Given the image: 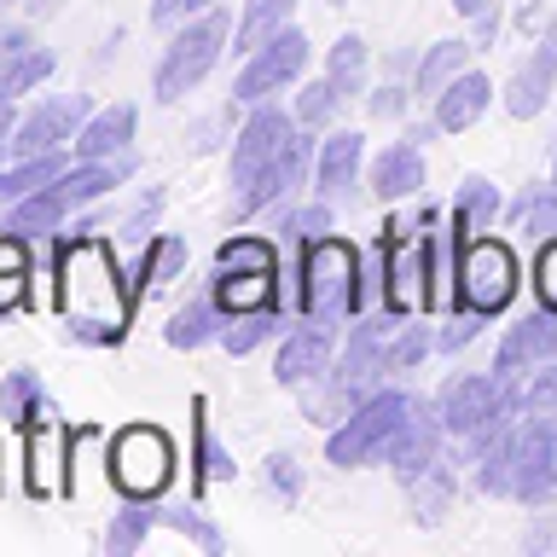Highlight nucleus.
Returning <instances> with one entry per match:
<instances>
[{"mask_svg":"<svg viewBox=\"0 0 557 557\" xmlns=\"http://www.w3.org/2000/svg\"><path fill=\"white\" fill-rule=\"evenodd\" d=\"M447 215L435 209L430 198H407V203H389V215H383V244H407V238H424L430 226H442Z\"/></svg>","mask_w":557,"mask_h":557,"instance_id":"c03bdc74","label":"nucleus"},{"mask_svg":"<svg viewBox=\"0 0 557 557\" xmlns=\"http://www.w3.org/2000/svg\"><path fill=\"white\" fill-rule=\"evenodd\" d=\"M383 308H395V313H430V256H424V238L383 244Z\"/></svg>","mask_w":557,"mask_h":557,"instance_id":"6ab92c4d","label":"nucleus"},{"mask_svg":"<svg viewBox=\"0 0 557 557\" xmlns=\"http://www.w3.org/2000/svg\"><path fill=\"white\" fill-rule=\"evenodd\" d=\"M17 111H24L17 99H0V157H7V163H12V128H17Z\"/></svg>","mask_w":557,"mask_h":557,"instance_id":"5fc2aeb1","label":"nucleus"},{"mask_svg":"<svg viewBox=\"0 0 557 557\" xmlns=\"http://www.w3.org/2000/svg\"><path fill=\"white\" fill-rule=\"evenodd\" d=\"M221 325H226V308L215 302V290H209V278L198 290H186V302L169 308L163 320V343L174 355H198V348H215L221 343Z\"/></svg>","mask_w":557,"mask_h":557,"instance_id":"412c9836","label":"nucleus"},{"mask_svg":"<svg viewBox=\"0 0 557 557\" xmlns=\"http://www.w3.org/2000/svg\"><path fill=\"white\" fill-rule=\"evenodd\" d=\"M534 296H540V308H552L557 313V238H540V250H534Z\"/></svg>","mask_w":557,"mask_h":557,"instance_id":"09e8293b","label":"nucleus"},{"mask_svg":"<svg viewBox=\"0 0 557 557\" xmlns=\"http://www.w3.org/2000/svg\"><path fill=\"white\" fill-rule=\"evenodd\" d=\"M285 325H290V313L285 308H250V313H233V320L221 325V355H233V360H250L256 348H268L285 337Z\"/></svg>","mask_w":557,"mask_h":557,"instance_id":"473e14b6","label":"nucleus"},{"mask_svg":"<svg viewBox=\"0 0 557 557\" xmlns=\"http://www.w3.org/2000/svg\"><path fill=\"white\" fill-rule=\"evenodd\" d=\"M163 529L181 534L186 546H198L203 557H221L226 552V534L215 529V517L203 511L198 494H191V499H163Z\"/></svg>","mask_w":557,"mask_h":557,"instance_id":"58836bf2","label":"nucleus"},{"mask_svg":"<svg viewBox=\"0 0 557 557\" xmlns=\"http://www.w3.org/2000/svg\"><path fill=\"white\" fill-rule=\"evenodd\" d=\"M482 325H487V313H476V308H447L442 325H435V355H465V348L482 337Z\"/></svg>","mask_w":557,"mask_h":557,"instance_id":"49530a36","label":"nucleus"},{"mask_svg":"<svg viewBox=\"0 0 557 557\" xmlns=\"http://www.w3.org/2000/svg\"><path fill=\"white\" fill-rule=\"evenodd\" d=\"M435 355V325H430V313H412V320H400V331L389 337V377H412L418 366H424Z\"/></svg>","mask_w":557,"mask_h":557,"instance_id":"79ce46f5","label":"nucleus"},{"mask_svg":"<svg viewBox=\"0 0 557 557\" xmlns=\"http://www.w3.org/2000/svg\"><path fill=\"white\" fill-rule=\"evenodd\" d=\"M505 221V191L487 181V174H465L459 191H453V209H447V226L459 238H476V233H494Z\"/></svg>","mask_w":557,"mask_h":557,"instance_id":"bb28decb","label":"nucleus"},{"mask_svg":"<svg viewBox=\"0 0 557 557\" xmlns=\"http://www.w3.org/2000/svg\"><path fill=\"white\" fill-rule=\"evenodd\" d=\"M29 302V268H0V313H17Z\"/></svg>","mask_w":557,"mask_h":557,"instance_id":"3c124183","label":"nucleus"},{"mask_svg":"<svg viewBox=\"0 0 557 557\" xmlns=\"http://www.w3.org/2000/svg\"><path fill=\"white\" fill-rule=\"evenodd\" d=\"M511 499L529 511L557 505V424L552 418H522L517 424V476H511Z\"/></svg>","mask_w":557,"mask_h":557,"instance_id":"f8f14e48","label":"nucleus"},{"mask_svg":"<svg viewBox=\"0 0 557 557\" xmlns=\"http://www.w3.org/2000/svg\"><path fill=\"white\" fill-rule=\"evenodd\" d=\"M529 552H546V546H557V517H540L534 529H529V540H522Z\"/></svg>","mask_w":557,"mask_h":557,"instance_id":"6e6d98bb","label":"nucleus"},{"mask_svg":"<svg viewBox=\"0 0 557 557\" xmlns=\"http://www.w3.org/2000/svg\"><path fill=\"white\" fill-rule=\"evenodd\" d=\"M447 424H442V412H435V395H412V412H407V424H400V435L389 442V459H383V470L407 487L418 482L424 470L447 453Z\"/></svg>","mask_w":557,"mask_h":557,"instance_id":"2eb2a0df","label":"nucleus"},{"mask_svg":"<svg viewBox=\"0 0 557 557\" xmlns=\"http://www.w3.org/2000/svg\"><path fill=\"white\" fill-rule=\"evenodd\" d=\"M209 268H226V273H285L290 256L285 244H278L273 233H233L215 244V261Z\"/></svg>","mask_w":557,"mask_h":557,"instance_id":"7c9ffc66","label":"nucleus"},{"mask_svg":"<svg viewBox=\"0 0 557 557\" xmlns=\"http://www.w3.org/2000/svg\"><path fill=\"white\" fill-rule=\"evenodd\" d=\"M348 104H355V99H348L343 87L325 76V70H320V76H302V82L290 87V111H296V122H302L308 134H325V128H337Z\"/></svg>","mask_w":557,"mask_h":557,"instance_id":"2f4dec72","label":"nucleus"},{"mask_svg":"<svg viewBox=\"0 0 557 557\" xmlns=\"http://www.w3.org/2000/svg\"><path fill=\"white\" fill-rule=\"evenodd\" d=\"M325 76L337 82L348 99H366V87H372V47H366V35L343 29L337 41L325 47Z\"/></svg>","mask_w":557,"mask_h":557,"instance_id":"e433bc0d","label":"nucleus"},{"mask_svg":"<svg viewBox=\"0 0 557 557\" xmlns=\"http://www.w3.org/2000/svg\"><path fill=\"white\" fill-rule=\"evenodd\" d=\"M64 7H70V0H24L29 17H52V12H64Z\"/></svg>","mask_w":557,"mask_h":557,"instance_id":"bf43d9fd","label":"nucleus"},{"mask_svg":"<svg viewBox=\"0 0 557 557\" xmlns=\"http://www.w3.org/2000/svg\"><path fill=\"white\" fill-rule=\"evenodd\" d=\"M186 476H191V494H209L215 482H233L238 476V459L233 447L215 442V418H209V395H191V453H186Z\"/></svg>","mask_w":557,"mask_h":557,"instance_id":"b1692460","label":"nucleus"},{"mask_svg":"<svg viewBox=\"0 0 557 557\" xmlns=\"http://www.w3.org/2000/svg\"><path fill=\"white\" fill-rule=\"evenodd\" d=\"M499 99V87H494V76H487V70H459V76H453L442 94L430 99V116L442 122V134H470L476 128V122L487 116V104Z\"/></svg>","mask_w":557,"mask_h":557,"instance_id":"5701e85b","label":"nucleus"},{"mask_svg":"<svg viewBox=\"0 0 557 557\" xmlns=\"http://www.w3.org/2000/svg\"><path fill=\"white\" fill-rule=\"evenodd\" d=\"M366 186H372V198L389 209V203H407V198H424L430 186V163H424V146L418 139H389V146H377L366 157Z\"/></svg>","mask_w":557,"mask_h":557,"instance_id":"f3484780","label":"nucleus"},{"mask_svg":"<svg viewBox=\"0 0 557 557\" xmlns=\"http://www.w3.org/2000/svg\"><path fill=\"white\" fill-rule=\"evenodd\" d=\"M313 151H320V134H296L285 151L273 157L268 169L256 174L250 186H238V191H226V221L233 226H250L261 215H278L285 203H296L302 191L313 186Z\"/></svg>","mask_w":557,"mask_h":557,"instance_id":"423d86ee","label":"nucleus"},{"mask_svg":"<svg viewBox=\"0 0 557 557\" xmlns=\"http://www.w3.org/2000/svg\"><path fill=\"white\" fill-rule=\"evenodd\" d=\"M552 181H557V146H552Z\"/></svg>","mask_w":557,"mask_h":557,"instance_id":"e2e57ef3","label":"nucleus"},{"mask_svg":"<svg viewBox=\"0 0 557 557\" xmlns=\"http://www.w3.org/2000/svg\"><path fill=\"white\" fill-rule=\"evenodd\" d=\"M278 278L285 273H226V268H209V290L215 302L233 313H250V308H278Z\"/></svg>","mask_w":557,"mask_h":557,"instance_id":"72a5a7b5","label":"nucleus"},{"mask_svg":"<svg viewBox=\"0 0 557 557\" xmlns=\"http://www.w3.org/2000/svg\"><path fill=\"white\" fill-rule=\"evenodd\" d=\"M400 134L418 139V146H435V139H442V122H435V116H418V122H407Z\"/></svg>","mask_w":557,"mask_h":557,"instance_id":"4d7b16f0","label":"nucleus"},{"mask_svg":"<svg viewBox=\"0 0 557 557\" xmlns=\"http://www.w3.org/2000/svg\"><path fill=\"white\" fill-rule=\"evenodd\" d=\"M412 82H377V87H366V99H360V111L372 116V122H407V111H412Z\"/></svg>","mask_w":557,"mask_h":557,"instance_id":"de8ad7c7","label":"nucleus"},{"mask_svg":"<svg viewBox=\"0 0 557 557\" xmlns=\"http://www.w3.org/2000/svg\"><path fill=\"white\" fill-rule=\"evenodd\" d=\"M412 395L407 383H383L377 395H366L355 412L343 418V424L325 430V465L331 470H372L389 459V442L400 435V424H407L412 412Z\"/></svg>","mask_w":557,"mask_h":557,"instance_id":"20e7f679","label":"nucleus"},{"mask_svg":"<svg viewBox=\"0 0 557 557\" xmlns=\"http://www.w3.org/2000/svg\"><path fill=\"white\" fill-rule=\"evenodd\" d=\"M261 494H268L278 511L302 505V494H308V470H302V459H296L290 447H273L268 459H261Z\"/></svg>","mask_w":557,"mask_h":557,"instance_id":"a19ab883","label":"nucleus"},{"mask_svg":"<svg viewBox=\"0 0 557 557\" xmlns=\"http://www.w3.org/2000/svg\"><path fill=\"white\" fill-rule=\"evenodd\" d=\"M268 221H273V238L285 244V256H302L308 244H320V238L337 233V203H331V198H296V203H285Z\"/></svg>","mask_w":557,"mask_h":557,"instance_id":"cd10ccee","label":"nucleus"},{"mask_svg":"<svg viewBox=\"0 0 557 557\" xmlns=\"http://www.w3.org/2000/svg\"><path fill=\"white\" fill-rule=\"evenodd\" d=\"M459 476H465V459H459V447L447 442L442 459H435L418 482H407V517H412V529H442L447 511H453V499H459Z\"/></svg>","mask_w":557,"mask_h":557,"instance_id":"4be33fe9","label":"nucleus"},{"mask_svg":"<svg viewBox=\"0 0 557 557\" xmlns=\"http://www.w3.org/2000/svg\"><path fill=\"white\" fill-rule=\"evenodd\" d=\"M505 221H511L517 233H529L534 244H540V238H557V181L517 186L511 203H505Z\"/></svg>","mask_w":557,"mask_h":557,"instance_id":"c9c22d12","label":"nucleus"},{"mask_svg":"<svg viewBox=\"0 0 557 557\" xmlns=\"http://www.w3.org/2000/svg\"><path fill=\"white\" fill-rule=\"evenodd\" d=\"M470 52H476V41L470 35H442V41H430V47H418V64H412V94L418 99H435L442 87L459 76V70H470Z\"/></svg>","mask_w":557,"mask_h":557,"instance_id":"c756f323","label":"nucleus"},{"mask_svg":"<svg viewBox=\"0 0 557 557\" xmlns=\"http://www.w3.org/2000/svg\"><path fill=\"white\" fill-rule=\"evenodd\" d=\"M52 308L70 331V343L82 348H116L134 325V290L128 273L116 268L111 244L99 238H76V244H52Z\"/></svg>","mask_w":557,"mask_h":557,"instance_id":"f257e3e1","label":"nucleus"},{"mask_svg":"<svg viewBox=\"0 0 557 557\" xmlns=\"http://www.w3.org/2000/svg\"><path fill=\"white\" fill-rule=\"evenodd\" d=\"M209 7H221V0H151V29H181L186 24V17H198V12H209Z\"/></svg>","mask_w":557,"mask_h":557,"instance_id":"8fccbe9b","label":"nucleus"},{"mask_svg":"<svg viewBox=\"0 0 557 557\" xmlns=\"http://www.w3.org/2000/svg\"><path fill=\"white\" fill-rule=\"evenodd\" d=\"M174 470H181V453L163 424H122L104 442V476L122 499H163L174 487Z\"/></svg>","mask_w":557,"mask_h":557,"instance_id":"39448f33","label":"nucleus"},{"mask_svg":"<svg viewBox=\"0 0 557 557\" xmlns=\"http://www.w3.org/2000/svg\"><path fill=\"white\" fill-rule=\"evenodd\" d=\"M499 24H505V12H499V7H487V12H476V17L465 24V35L476 41V52H487V47L499 41Z\"/></svg>","mask_w":557,"mask_h":557,"instance_id":"603ef678","label":"nucleus"},{"mask_svg":"<svg viewBox=\"0 0 557 557\" xmlns=\"http://www.w3.org/2000/svg\"><path fill=\"white\" fill-rule=\"evenodd\" d=\"M366 181V134L337 122V128L320 134V151H313V198H331V203H348Z\"/></svg>","mask_w":557,"mask_h":557,"instance_id":"dca6fc26","label":"nucleus"},{"mask_svg":"<svg viewBox=\"0 0 557 557\" xmlns=\"http://www.w3.org/2000/svg\"><path fill=\"white\" fill-rule=\"evenodd\" d=\"M139 146V104L134 99H116V104H99L94 116L82 122V134H76V157H122V151H134Z\"/></svg>","mask_w":557,"mask_h":557,"instance_id":"a878e982","label":"nucleus"},{"mask_svg":"<svg viewBox=\"0 0 557 557\" xmlns=\"http://www.w3.org/2000/svg\"><path fill=\"white\" fill-rule=\"evenodd\" d=\"M325 7H348V0H325Z\"/></svg>","mask_w":557,"mask_h":557,"instance_id":"0e129e2a","label":"nucleus"},{"mask_svg":"<svg viewBox=\"0 0 557 557\" xmlns=\"http://www.w3.org/2000/svg\"><path fill=\"white\" fill-rule=\"evenodd\" d=\"M546 360H557V313L552 308H534V313H522V320H511L499 331V343H494V372L499 377H529Z\"/></svg>","mask_w":557,"mask_h":557,"instance_id":"a211bd4d","label":"nucleus"},{"mask_svg":"<svg viewBox=\"0 0 557 557\" xmlns=\"http://www.w3.org/2000/svg\"><path fill=\"white\" fill-rule=\"evenodd\" d=\"M308 64H313L308 29H302V24L278 29V35H268L256 52H244V59H238V70H233V99H238V104H261V99L290 94V87L308 76Z\"/></svg>","mask_w":557,"mask_h":557,"instance_id":"6e6552de","label":"nucleus"},{"mask_svg":"<svg viewBox=\"0 0 557 557\" xmlns=\"http://www.w3.org/2000/svg\"><path fill=\"white\" fill-rule=\"evenodd\" d=\"M233 24L238 17L226 12V0H221V7L186 17L181 29H169L163 52H157V64H151V99L157 104H186L198 94V87L215 76V64L226 59V47H233Z\"/></svg>","mask_w":557,"mask_h":557,"instance_id":"7ed1b4c3","label":"nucleus"},{"mask_svg":"<svg viewBox=\"0 0 557 557\" xmlns=\"http://www.w3.org/2000/svg\"><path fill=\"white\" fill-rule=\"evenodd\" d=\"M24 494L29 499H52L64 494V470H70V430L59 424V412H52V400L41 412L29 418L24 430Z\"/></svg>","mask_w":557,"mask_h":557,"instance_id":"4468645a","label":"nucleus"},{"mask_svg":"<svg viewBox=\"0 0 557 557\" xmlns=\"http://www.w3.org/2000/svg\"><path fill=\"white\" fill-rule=\"evenodd\" d=\"M447 7H453V12H459L465 24H470V17H476V12H487V7H499V0H447Z\"/></svg>","mask_w":557,"mask_h":557,"instance_id":"13d9d810","label":"nucleus"},{"mask_svg":"<svg viewBox=\"0 0 557 557\" xmlns=\"http://www.w3.org/2000/svg\"><path fill=\"white\" fill-rule=\"evenodd\" d=\"M0 494H7V453H0Z\"/></svg>","mask_w":557,"mask_h":557,"instance_id":"052dcab7","label":"nucleus"},{"mask_svg":"<svg viewBox=\"0 0 557 557\" xmlns=\"http://www.w3.org/2000/svg\"><path fill=\"white\" fill-rule=\"evenodd\" d=\"M337 348H343V331L337 325H325V320H290L285 337H278V348H273V383L296 395L302 383H313L331 360H337Z\"/></svg>","mask_w":557,"mask_h":557,"instance_id":"ddd939ff","label":"nucleus"},{"mask_svg":"<svg viewBox=\"0 0 557 557\" xmlns=\"http://www.w3.org/2000/svg\"><path fill=\"white\" fill-rule=\"evenodd\" d=\"M94 116L87 94H41L35 104L17 111L12 128V157H47V151H70L82 134V122Z\"/></svg>","mask_w":557,"mask_h":557,"instance_id":"9b49d317","label":"nucleus"},{"mask_svg":"<svg viewBox=\"0 0 557 557\" xmlns=\"http://www.w3.org/2000/svg\"><path fill=\"white\" fill-rule=\"evenodd\" d=\"M70 215H76V209L64 203V191H59V181L52 186H41V191H29V198H17V203H7L0 209V233L7 238H24V244H52L70 226Z\"/></svg>","mask_w":557,"mask_h":557,"instance_id":"393cba45","label":"nucleus"},{"mask_svg":"<svg viewBox=\"0 0 557 557\" xmlns=\"http://www.w3.org/2000/svg\"><path fill=\"white\" fill-rule=\"evenodd\" d=\"M296 7L302 0H238V24H233V52L244 59V52H256L268 35L290 29L296 24Z\"/></svg>","mask_w":557,"mask_h":557,"instance_id":"f704fd0d","label":"nucleus"},{"mask_svg":"<svg viewBox=\"0 0 557 557\" xmlns=\"http://www.w3.org/2000/svg\"><path fill=\"white\" fill-rule=\"evenodd\" d=\"M557 99V17L540 24V35L529 41V52L511 64V76L499 87V104L511 122H540Z\"/></svg>","mask_w":557,"mask_h":557,"instance_id":"9d476101","label":"nucleus"},{"mask_svg":"<svg viewBox=\"0 0 557 557\" xmlns=\"http://www.w3.org/2000/svg\"><path fill=\"white\" fill-rule=\"evenodd\" d=\"M278 308L290 320H325L343 331L355 313L372 308L366 302V250L343 233L308 244L302 256H290L285 278H278Z\"/></svg>","mask_w":557,"mask_h":557,"instance_id":"f03ea898","label":"nucleus"},{"mask_svg":"<svg viewBox=\"0 0 557 557\" xmlns=\"http://www.w3.org/2000/svg\"><path fill=\"white\" fill-rule=\"evenodd\" d=\"M238 122H244V104H238V99H226L215 116H198V122H191V128H186V146H191V157H203V151H221V146H233Z\"/></svg>","mask_w":557,"mask_h":557,"instance_id":"a18cd8bd","label":"nucleus"},{"mask_svg":"<svg viewBox=\"0 0 557 557\" xmlns=\"http://www.w3.org/2000/svg\"><path fill=\"white\" fill-rule=\"evenodd\" d=\"M7 7H24V0H0V12H7Z\"/></svg>","mask_w":557,"mask_h":557,"instance_id":"680f3d73","label":"nucleus"},{"mask_svg":"<svg viewBox=\"0 0 557 557\" xmlns=\"http://www.w3.org/2000/svg\"><path fill=\"white\" fill-rule=\"evenodd\" d=\"M0 163H7V157H0Z\"/></svg>","mask_w":557,"mask_h":557,"instance_id":"69168bd1","label":"nucleus"},{"mask_svg":"<svg viewBox=\"0 0 557 557\" xmlns=\"http://www.w3.org/2000/svg\"><path fill=\"white\" fill-rule=\"evenodd\" d=\"M157 529H163V499H122L111 511V522H104L99 546L111 557H134V552L151 546Z\"/></svg>","mask_w":557,"mask_h":557,"instance_id":"c85d7f7f","label":"nucleus"},{"mask_svg":"<svg viewBox=\"0 0 557 557\" xmlns=\"http://www.w3.org/2000/svg\"><path fill=\"white\" fill-rule=\"evenodd\" d=\"M522 290V256L511 238L499 233H476L459 250V308H476L487 320H499Z\"/></svg>","mask_w":557,"mask_h":557,"instance_id":"0eeeda50","label":"nucleus"},{"mask_svg":"<svg viewBox=\"0 0 557 557\" xmlns=\"http://www.w3.org/2000/svg\"><path fill=\"white\" fill-rule=\"evenodd\" d=\"M186 261H191V244H186V233H157L139 244V250L128 256V290H134V302H146V296H157V290H169L174 278H186Z\"/></svg>","mask_w":557,"mask_h":557,"instance_id":"aec40b11","label":"nucleus"},{"mask_svg":"<svg viewBox=\"0 0 557 557\" xmlns=\"http://www.w3.org/2000/svg\"><path fill=\"white\" fill-rule=\"evenodd\" d=\"M296 134H302V122H296L290 104H278V99L244 104V122H238L233 146H226V191L250 186L256 174H261V169H268L278 151L290 146Z\"/></svg>","mask_w":557,"mask_h":557,"instance_id":"1a4fd4ad","label":"nucleus"},{"mask_svg":"<svg viewBox=\"0 0 557 557\" xmlns=\"http://www.w3.org/2000/svg\"><path fill=\"white\" fill-rule=\"evenodd\" d=\"M163 209H169V191H163V186H146V191H139V198L116 215V238L128 244V250H139V244H146L157 226H163Z\"/></svg>","mask_w":557,"mask_h":557,"instance_id":"37998d69","label":"nucleus"},{"mask_svg":"<svg viewBox=\"0 0 557 557\" xmlns=\"http://www.w3.org/2000/svg\"><path fill=\"white\" fill-rule=\"evenodd\" d=\"M29 47H35L29 24H0V64H7V59H17V52H29Z\"/></svg>","mask_w":557,"mask_h":557,"instance_id":"864d4df0","label":"nucleus"},{"mask_svg":"<svg viewBox=\"0 0 557 557\" xmlns=\"http://www.w3.org/2000/svg\"><path fill=\"white\" fill-rule=\"evenodd\" d=\"M41 407H47V383H41L35 366H12V372H0V430H24Z\"/></svg>","mask_w":557,"mask_h":557,"instance_id":"4c0bfd02","label":"nucleus"},{"mask_svg":"<svg viewBox=\"0 0 557 557\" xmlns=\"http://www.w3.org/2000/svg\"><path fill=\"white\" fill-rule=\"evenodd\" d=\"M52 76H59V52L35 41L29 52H17V59L0 64V99H17V104H24L29 94H41Z\"/></svg>","mask_w":557,"mask_h":557,"instance_id":"ea45409f","label":"nucleus"}]
</instances>
